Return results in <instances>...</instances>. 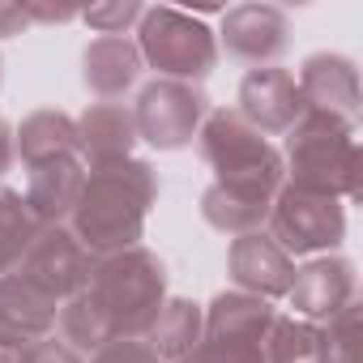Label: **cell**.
Segmentation results:
<instances>
[{
  "label": "cell",
  "instance_id": "6da1fadb",
  "mask_svg": "<svg viewBox=\"0 0 363 363\" xmlns=\"http://www.w3.org/2000/svg\"><path fill=\"white\" fill-rule=\"evenodd\" d=\"M158 201V175L145 158H124L86 171L82 197L69 214V231L90 257H111L141 244L150 206Z\"/></svg>",
  "mask_w": 363,
  "mask_h": 363
},
{
  "label": "cell",
  "instance_id": "7a4b0ae2",
  "mask_svg": "<svg viewBox=\"0 0 363 363\" xmlns=\"http://www.w3.org/2000/svg\"><path fill=\"white\" fill-rule=\"evenodd\" d=\"M278 154H282V171H286L291 189L337 197V201H359L363 158H359V141H354L350 124L303 111Z\"/></svg>",
  "mask_w": 363,
  "mask_h": 363
},
{
  "label": "cell",
  "instance_id": "3957f363",
  "mask_svg": "<svg viewBox=\"0 0 363 363\" xmlns=\"http://www.w3.org/2000/svg\"><path fill=\"white\" fill-rule=\"evenodd\" d=\"M86 295L116 337H145L167 303V265L150 248H124L94 261Z\"/></svg>",
  "mask_w": 363,
  "mask_h": 363
},
{
  "label": "cell",
  "instance_id": "277c9868",
  "mask_svg": "<svg viewBox=\"0 0 363 363\" xmlns=\"http://www.w3.org/2000/svg\"><path fill=\"white\" fill-rule=\"evenodd\" d=\"M197 154L214 167V184L274 201L286 184L282 154L235 107H218L197 128Z\"/></svg>",
  "mask_w": 363,
  "mask_h": 363
},
{
  "label": "cell",
  "instance_id": "5b68a950",
  "mask_svg": "<svg viewBox=\"0 0 363 363\" xmlns=\"http://www.w3.org/2000/svg\"><path fill=\"white\" fill-rule=\"evenodd\" d=\"M137 52H141V65H150L158 77L167 82H189V86H201L214 65H218V39L214 30L184 13V9H171V5H154L141 13L137 22Z\"/></svg>",
  "mask_w": 363,
  "mask_h": 363
},
{
  "label": "cell",
  "instance_id": "8992f818",
  "mask_svg": "<svg viewBox=\"0 0 363 363\" xmlns=\"http://www.w3.org/2000/svg\"><path fill=\"white\" fill-rule=\"evenodd\" d=\"M269 235L286 257H316V252H333L346 240V206L337 197H320V193H299L291 184H282V193L274 197L269 210Z\"/></svg>",
  "mask_w": 363,
  "mask_h": 363
},
{
  "label": "cell",
  "instance_id": "52a82bcc",
  "mask_svg": "<svg viewBox=\"0 0 363 363\" xmlns=\"http://www.w3.org/2000/svg\"><path fill=\"white\" fill-rule=\"evenodd\" d=\"M206 116H210V99H206L201 86L167 82V77H154L150 86H141V94L133 103L137 141H145L154 150H184V145H193V137H197Z\"/></svg>",
  "mask_w": 363,
  "mask_h": 363
},
{
  "label": "cell",
  "instance_id": "ba28073f",
  "mask_svg": "<svg viewBox=\"0 0 363 363\" xmlns=\"http://www.w3.org/2000/svg\"><path fill=\"white\" fill-rule=\"evenodd\" d=\"M94 261L99 257H90L69 227H39V235L30 240V248L22 252L13 274H22L30 286H39L56 303H65L90 286Z\"/></svg>",
  "mask_w": 363,
  "mask_h": 363
},
{
  "label": "cell",
  "instance_id": "9c48e42d",
  "mask_svg": "<svg viewBox=\"0 0 363 363\" xmlns=\"http://www.w3.org/2000/svg\"><path fill=\"white\" fill-rule=\"evenodd\" d=\"M218 48L235 65L265 69L291 48V22L278 5H235L223 13V30L214 35Z\"/></svg>",
  "mask_w": 363,
  "mask_h": 363
},
{
  "label": "cell",
  "instance_id": "30bf717a",
  "mask_svg": "<svg viewBox=\"0 0 363 363\" xmlns=\"http://www.w3.org/2000/svg\"><path fill=\"white\" fill-rule=\"evenodd\" d=\"M299 99H303V111H316V116H329V120H342L354 128L359 111H363V94H359V69L350 56L342 52H312L303 65H299Z\"/></svg>",
  "mask_w": 363,
  "mask_h": 363
},
{
  "label": "cell",
  "instance_id": "8fae6325",
  "mask_svg": "<svg viewBox=\"0 0 363 363\" xmlns=\"http://www.w3.org/2000/svg\"><path fill=\"white\" fill-rule=\"evenodd\" d=\"M235 103H240L235 111L261 137H286L299 124V116H303V99H299L295 73L291 69H278V65L248 69L244 82H240V99Z\"/></svg>",
  "mask_w": 363,
  "mask_h": 363
},
{
  "label": "cell",
  "instance_id": "7c38bea8",
  "mask_svg": "<svg viewBox=\"0 0 363 363\" xmlns=\"http://www.w3.org/2000/svg\"><path fill=\"white\" fill-rule=\"evenodd\" d=\"M354 291H359L354 261L350 257H337V252H325V257H312L308 265L295 269L291 291H286V303L295 308L299 320L325 325L333 312H342L354 299Z\"/></svg>",
  "mask_w": 363,
  "mask_h": 363
},
{
  "label": "cell",
  "instance_id": "4fadbf2b",
  "mask_svg": "<svg viewBox=\"0 0 363 363\" xmlns=\"http://www.w3.org/2000/svg\"><path fill=\"white\" fill-rule=\"evenodd\" d=\"M227 274L235 282V291L257 295V299H286L291 278H295V257H286L269 231H248L235 235L227 248Z\"/></svg>",
  "mask_w": 363,
  "mask_h": 363
},
{
  "label": "cell",
  "instance_id": "5bb4252c",
  "mask_svg": "<svg viewBox=\"0 0 363 363\" xmlns=\"http://www.w3.org/2000/svg\"><path fill=\"white\" fill-rule=\"evenodd\" d=\"M137 120L128 103H90L77 116V162L82 167H111L133 158Z\"/></svg>",
  "mask_w": 363,
  "mask_h": 363
},
{
  "label": "cell",
  "instance_id": "9a60e30c",
  "mask_svg": "<svg viewBox=\"0 0 363 363\" xmlns=\"http://www.w3.org/2000/svg\"><path fill=\"white\" fill-rule=\"evenodd\" d=\"M141 73L145 65L128 35H99L82 52V82L99 103H120L141 82Z\"/></svg>",
  "mask_w": 363,
  "mask_h": 363
},
{
  "label": "cell",
  "instance_id": "2e32d148",
  "mask_svg": "<svg viewBox=\"0 0 363 363\" xmlns=\"http://www.w3.org/2000/svg\"><path fill=\"white\" fill-rule=\"evenodd\" d=\"M26 210L39 227H65L77 197H82V184H86V167L77 158H52V162H39V167H26Z\"/></svg>",
  "mask_w": 363,
  "mask_h": 363
},
{
  "label": "cell",
  "instance_id": "e0dca14e",
  "mask_svg": "<svg viewBox=\"0 0 363 363\" xmlns=\"http://www.w3.org/2000/svg\"><path fill=\"white\" fill-rule=\"evenodd\" d=\"M60 303L30 286L22 274L0 278V342H39L56 329Z\"/></svg>",
  "mask_w": 363,
  "mask_h": 363
},
{
  "label": "cell",
  "instance_id": "ac0fdd59",
  "mask_svg": "<svg viewBox=\"0 0 363 363\" xmlns=\"http://www.w3.org/2000/svg\"><path fill=\"white\" fill-rule=\"evenodd\" d=\"M13 145H18V158L26 167L52 162V158H77V120L69 111H56V107L30 111L13 128Z\"/></svg>",
  "mask_w": 363,
  "mask_h": 363
},
{
  "label": "cell",
  "instance_id": "d6986e66",
  "mask_svg": "<svg viewBox=\"0 0 363 363\" xmlns=\"http://www.w3.org/2000/svg\"><path fill=\"white\" fill-rule=\"evenodd\" d=\"M201 312H206V329L201 333H210V337H240V342H265L274 320H278L274 303H265L257 295H244V291H223Z\"/></svg>",
  "mask_w": 363,
  "mask_h": 363
},
{
  "label": "cell",
  "instance_id": "ffe728a7",
  "mask_svg": "<svg viewBox=\"0 0 363 363\" xmlns=\"http://www.w3.org/2000/svg\"><path fill=\"white\" fill-rule=\"evenodd\" d=\"M201 329H206L201 303H193V299H167L162 312H158V320L150 325L145 342L158 350L162 363H179L184 354H193V346L201 342Z\"/></svg>",
  "mask_w": 363,
  "mask_h": 363
},
{
  "label": "cell",
  "instance_id": "44dd1931",
  "mask_svg": "<svg viewBox=\"0 0 363 363\" xmlns=\"http://www.w3.org/2000/svg\"><path fill=\"white\" fill-rule=\"evenodd\" d=\"M269 210H274V201L248 197V193H235V189H223V184H210V189L201 193V218H206L214 231H223V235L265 231Z\"/></svg>",
  "mask_w": 363,
  "mask_h": 363
},
{
  "label": "cell",
  "instance_id": "7402d4cb",
  "mask_svg": "<svg viewBox=\"0 0 363 363\" xmlns=\"http://www.w3.org/2000/svg\"><path fill=\"white\" fill-rule=\"evenodd\" d=\"M265 363H329L325 329L299 316H278L265 337Z\"/></svg>",
  "mask_w": 363,
  "mask_h": 363
},
{
  "label": "cell",
  "instance_id": "603a6c76",
  "mask_svg": "<svg viewBox=\"0 0 363 363\" xmlns=\"http://www.w3.org/2000/svg\"><path fill=\"white\" fill-rule=\"evenodd\" d=\"M56 329H60V342H69L77 354H94V350H103L107 342H116L111 325L103 320V312L94 308V299H90L86 291L60 303V312H56Z\"/></svg>",
  "mask_w": 363,
  "mask_h": 363
},
{
  "label": "cell",
  "instance_id": "cb8c5ba5",
  "mask_svg": "<svg viewBox=\"0 0 363 363\" xmlns=\"http://www.w3.org/2000/svg\"><path fill=\"white\" fill-rule=\"evenodd\" d=\"M39 235V223L30 218L18 189H0V278L13 274L30 240Z\"/></svg>",
  "mask_w": 363,
  "mask_h": 363
},
{
  "label": "cell",
  "instance_id": "d4e9b609",
  "mask_svg": "<svg viewBox=\"0 0 363 363\" xmlns=\"http://www.w3.org/2000/svg\"><path fill=\"white\" fill-rule=\"evenodd\" d=\"M320 329H325L329 363H359V354H363V308H359V299H350L342 312H333Z\"/></svg>",
  "mask_w": 363,
  "mask_h": 363
},
{
  "label": "cell",
  "instance_id": "484cf974",
  "mask_svg": "<svg viewBox=\"0 0 363 363\" xmlns=\"http://www.w3.org/2000/svg\"><path fill=\"white\" fill-rule=\"evenodd\" d=\"M179 363H265V342H240V337L201 333L193 354H184Z\"/></svg>",
  "mask_w": 363,
  "mask_h": 363
},
{
  "label": "cell",
  "instance_id": "4316f807",
  "mask_svg": "<svg viewBox=\"0 0 363 363\" xmlns=\"http://www.w3.org/2000/svg\"><path fill=\"white\" fill-rule=\"evenodd\" d=\"M141 13H145V5H137V0H111V5L82 9V22L99 35H128L141 22Z\"/></svg>",
  "mask_w": 363,
  "mask_h": 363
},
{
  "label": "cell",
  "instance_id": "83f0119b",
  "mask_svg": "<svg viewBox=\"0 0 363 363\" xmlns=\"http://www.w3.org/2000/svg\"><path fill=\"white\" fill-rule=\"evenodd\" d=\"M90 363H162V359L145 337H116L103 350H94Z\"/></svg>",
  "mask_w": 363,
  "mask_h": 363
},
{
  "label": "cell",
  "instance_id": "f1b7e54d",
  "mask_svg": "<svg viewBox=\"0 0 363 363\" xmlns=\"http://www.w3.org/2000/svg\"><path fill=\"white\" fill-rule=\"evenodd\" d=\"M22 363H86V354H77L69 342H60L56 333H48V337L22 346Z\"/></svg>",
  "mask_w": 363,
  "mask_h": 363
},
{
  "label": "cell",
  "instance_id": "f546056e",
  "mask_svg": "<svg viewBox=\"0 0 363 363\" xmlns=\"http://www.w3.org/2000/svg\"><path fill=\"white\" fill-rule=\"evenodd\" d=\"M22 5H26L30 26H35V22H43V26H65V22H77V18H82L77 5H43V0H22Z\"/></svg>",
  "mask_w": 363,
  "mask_h": 363
},
{
  "label": "cell",
  "instance_id": "4dcf8cb0",
  "mask_svg": "<svg viewBox=\"0 0 363 363\" xmlns=\"http://www.w3.org/2000/svg\"><path fill=\"white\" fill-rule=\"evenodd\" d=\"M22 30H30L26 5H18V0H0V39H13Z\"/></svg>",
  "mask_w": 363,
  "mask_h": 363
},
{
  "label": "cell",
  "instance_id": "1f68e13d",
  "mask_svg": "<svg viewBox=\"0 0 363 363\" xmlns=\"http://www.w3.org/2000/svg\"><path fill=\"white\" fill-rule=\"evenodd\" d=\"M18 162V145H13V128L9 120H0V175H5L9 167Z\"/></svg>",
  "mask_w": 363,
  "mask_h": 363
},
{
  "label": "cell",
  "instance_id": "d6a6232c",
  "mask_svg": "<svg viewBox=\"0 0 363 363\" xmlns=\"http://www.w3.org/2000/svg\"><path fill=\"white\" fill-rule=\"evenodd\" d=\"M22 346L26 342H0V363H22Z\"/></svg>",
  "mask_w": 363,
  "mask_h": 363
},
{
  "label": "cell",
  "instance_id": "836d02e7",
  "mask_svg": "<svg viewBox=\"0 0 363 363\" xmlns=\"http://www.w3.org/2000/svg\"><path fill=\"white\" fill-rule=\"evenodd\" d=\"M0 77H5V60H0Z\"/></svg>",
  "mask_w": 363,
  "mask_h": 363
}]
</instances>
